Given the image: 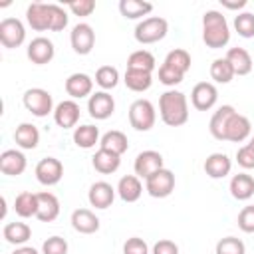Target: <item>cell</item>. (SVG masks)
I'll list each match as a JSON object with an SVG mask.
<instances>
[{"label": "cell", "instance_id": "cell-38", "mask_svg": "<svg viewBox=\"0 0 254 254\" xmlns=\"http://www.w3.org/2000/svg\"><path fill=\"white\" fill-rule=\"evenodd\" d=\"M165 64H169L171 67L179 69L181 73H187L190 69V54L187 50H181V48L171 50L167 54V58H165Z\"/></svg>", "mask_w": 254, "mask_h": 254}, {"label": "cell", "instance_id": "cell-49", "mask_svg": "<svg viewBox=\"0 0 254 254\" xmlns=\"http://www.w3.org/2000/svg\"><path fill=\"white\" fill-rule=\"evenodd\" d=\"M220 4L228 10H242L246 6V0H220Z\"/></svg>", "mask_w": 254, "mask_h": 254}, {"label": "cell", "instance_id": "cell-12", "mask_svg": "<svg viewBox=\"0 0 254 254\" xmlns=\"http://www.w3.org/2000/svg\"><path fill=\"white\" fill-rule=\"evenodd\" d=\"M133 169H135V175L139 179H149L153 173L163 169V155L159 151H153V149L143 151V153L137 155Z\"/></svg>", "mask_w": 254, "mask_h": 254}, {"label": "cell", "instance_id": "cell-9", "mask_svg": "<svg viewBox=\"0 0 254 254\" xmlns=\"http://www.w3.org/2000/svg\"><path fill=\"white\" fill-rule=\"evenodd\" d=\"M216 99H218V89H216V85L210 83V81H200V83H196V85L192 87V91H190V103H192V107L198 109V111H208V109H212L214 103H216Z\"/></svg>", "mask_w": 254, "mask_h": 254}, {"label": "cell", "instance_id": "cell-43", "mask_svg": "<svg viewBox=\"0 0 254 254\" xmlns=\"http://www.w3.org/2000/svg\"><path fill=\"white\" fill-rule=\"evenodd\" d=\"M42 254H67V242L62 236H50L42 244Z\"/></svg>", "mask_w": 254, "mask_h": 254}, {"label": "cell", "instance_id": "cell-37", "mask_svg": "<svg viewBox=\"0 0 254 254\" xmlns=\"http://www.w3.org/2000/svg\"><path fill=\"white\" fill-rule=\"evenodd\" d=\"M95 83L105 91V89H113L119 83V71L113 65H101L95 71Z\"/></svg>", "mask_w": 254, "mask_h": 254}, {"label": "cell", "instance_id": "cell-17", "mask_svg": "<svg viewBox=\"0 0 254 254\" xmlns=\"http://www.w3.org/2000/svg\"><path fill=\"white\" fill-rule=\"evenodd\" d=\"M91 89H93V79L87 73L75 71L65 79V91L71 99L87 97V95H91Z\"/></svg>", "mask_w": 254, "mask_h": 254}, {"label": "cell", "instance_id": "cell-50", "mask_svg": "<svg viewBox=\"0 0 254 254\" xmlns=\"http://www.w3.org/2000/svg\"><path fill=\"white\" fill-rule=\"evenodd\" d=\"M12 254H40L36 248H32V246H18Z\"/></svg>", "mask_w": 254, "mask_h": 254}, {"label": "cell", "instance_id": "cell-20", "mask_svg": "<svg viewBox=\"0 0 254 254\" xmlns=\"http://www.w3.org/2000/svg\"><path fill=\"white\" fill-rule=\"evenodd\" d=\"M26 20L36 32L50 30V6L44 2H32L26 10Z\"/></svg>", "mask_w": 254, "mask_h": 254}, {"label": "cell", "instance_id": "cell-27", "mask_svg": "<svg viewBox=\"0 0 254 254\" xmlns=\"http://www.w3.org/2000/svg\"><path fill=\"white\" fill-rule=\"evenodd\" d=\"M14 141L22 149H36L40 143V131L32 123H20L14 131Z\"/></svg>", "mask_w": 254, "mask_h": 254}, {"label": "cell", "instance_id": "cell-35", "mask_svg": "<svg viewBox=\"0 0 254 254\" xmlns=\"http://www.w3.org/2000/svg\"><path fill=\"white\" fill-rule=\"evenodd\" d=\"M155 56L151 54V52H147V50H137V52H133L131 56H129V60H127V69H141V71H149V73H153V69H155Z\"/></svg>", "mask_w": 254, "mask_h": 254}, {"label": "cell", "instance_id": "cell-48", "mask_svg": "<svg viewBox=\"0 0 254 254\" xmlns=\"http://www.w3.org/2000/svg\"><path fill=\"white\" fill-rule=\"evenodd\" d=\"M153 254H179V246H177L173 240L163 238V240L155 242V246H153Z\"/></svg>", "mask_w": 254, "mask_h": 254}, {"label": "cell", "instance_id": "cell-8", "mask_svg": "<svg viewBox=\"0 0 254 254\" xmlns=\"http://www.w3.org/2000/svg\"><path fill=\"white\" fill-rule=\"evenodd\" d=\"M69 42H71V48L75 54L79 56H87L93 46H95V32L89 24L85 22H79L71 28V36H69Z\"/></svg>", "mask_w": 254, "mask_h": 254}, {"label": "cell", "instance_id": "cell-7", "mask_svg": "<svg viewBox=\"0 0 254 254\" xmlns=\"http://www.w3.org/2000/svg\"><path fill=\"white\" fill-rule=\"evenodd\" d=\"M24 38H26V30L18 18H4L0 22V44L4 48L12 50V48L22 46Z\"/></svg>", "mask_w": 254, "mask_h": 254}, {"label": "cell", "instance_id": "cell-14", "mask_svg": "<svg viewBox=\"0 0 254 254\" xmlns=\"http://www.w3.org/2000/svg\"><path fill=\"white\" fill-rule=\"evenodd\" d=\"M54 121L62 129H71L79 121V105L73 99H65L56 105L54 109Z\"/></svg>", "mask_w": 254, "mask_h": 254}, {"label": "cell", "instance_id": "cell-45", "mask_svg": "<svg viewBox=\"0 0 254 254\" xmlns=\"http://www.w3.org/2000/svg\"><path fill=\"white\" fill-rule=\"evenodd\" d=\"M236 161L242 169H254V145L252 143L242 145L236 153Z\"/></svg>", "mask_w": 254, "mask_h": 254}, {"label": "cell", "instance_id": "cell-23", "mask_svg": "<svg viewBox=\"0 0 254 254\" xmlns=\"http://www.w3.org/2000/svg\"><path fill=\"white\" fill-rule=\"evenodd\" d=\"M226 60L232 65L234 75H248L252 71V65H254L252 64V56L244 48H238V46L236 48H230L226 52Z\"/></svg>", "mask_w": 254, "mask_h": 254}, {"label": "cell", "instance_id": "cell-25", "mask_svg": "<svg viewBox=\"0 0 254 254\" xmlns=\"http://www.w3.org/2000/svg\"><path fill=\"white\" fill-rule=\"evenodd\" d=\"M117 194L125 202L139 200L141 194H143V185H141L139 177L137 175H125V177H121L119 183H117Z\"/></svg>", "mask_w": 254, "mask_h": 254}, {"label": "cell", "instance_id": "cell-34", "mask_svg": "<svg viewBox=\"0 0 254 254\" xmlns=\"http://www.w3.org/2000/svg\"><path fill=\"white\" fill-rule=\"evenodd\" d=\"M73 143L81 149H91L99 143V129L95 125H79L73 131Z\"/></svg>", "mask_w": 254, "mask_h": 254}, {"label": "cell", "instance_id": "cell-2", "mask_svg": "<svg viewBox=\"0 0 254 254\" xmlns=\"http://www.w3.org/2000/svg\"><path fill=\"white\" fill-rule=\"evenodd\" d=\"M230 40V30L226 24V18L222 16V12L218 10H208L202 16V42L212 48H224Z\"/></svg>", "mask_w": 254, "mask_h": 254}, {"label": "cell", "instance_id": "cell-29", "mask_svg": "<svg viewBox=\"0 0 254 254\" xmlns=\"http://www.w3.org/2000/svg\"><path fill=\"white\" fill-rule=\"evenodd\" d=\"M99 149L111 151V153H115V155H119V157H121V155L129 149L127 135H125L123 131H117V129L107 131V133L101 137V141H99Z\"/></svg>", "mask_w": 254, "mask_h": 254}, {"label": "cell", "instance_id": "cell-18", "mask_svg": "<svg viewBox=\"0 0 254 254\" xmlns=\"http://www.w3.org/2000/svg\"><path fill=\"white\" fill-rule=\"evenodd\" d=\"M236 113V109L232 105H222L214 111V115L210 117V123H208V129H210V135L218 141H226V127H228V119Z\"/></svg>", "mask_w": 254, "mask_h": 254}, {"label": "cell", "instance_id": "cell-39", "mask_svg": "<svg viewBox=\"0 0 254 254\" xmlns=\"http://www.w3.org/2000/svg\"><path fill=\"white\" fill-rule=\"evenodd\" d=\"M216 254H246V246L236 236H224L216 242Z\"/></svg>", "mask_w": 254, "mask_h": 254}, {"label": "cell", "instance_id": "cell-19", "mask_svg": "<svg viewBox=\"0 0 254 254\" xmlns=\"http://www.w3.org/2000/svg\"><path fill=\"white\" fill-rule=\"evenodd\" d=\"M60 216V200L56 194L44 190V192H38V214L36 218L42 220V222H52Z\"/></svg>", "mask_w": 254, "mask_h": 254}, {"label": "cell", "instance_id": "cell-10", "mask_svg": "<svg viewBox=\"0 0 254 254\" xmlns=\"http://www.w3.org/2000/svg\"><path fill=\"white\" fill-rule=\"evenodd\" d=\"M62 177H64V165L56 157H46L36 165V179H38V183H42L46 187L58 185L62 181Z\"/></svg>", "mask_w": 254, "mask_h": 254}, {"label": "cell", "instance_id": "cell-26", "mask_svg": "<svg viewBox=\"0 0 254 254\" xmlns=\"http://www.w3.org/2000/svg\"><path fill=\"white\" fill-rule=\"evenodd\" d=\"M230 194L236 200H248L254 194V177L246 173H238L230 179Z\"/></svg>", "mask_w": 254, "mask_h": 254}, {"label": "cell", "instance_id": "cell-36", "mask_svg": "<svg viewBox=\"0 0 254 254\" xmlns=\"http://www.w3.org/2000/svg\"><path fill=\"white\" fill-rule=\"evenodd\" d=\"M210 77H212L216 83H230V81H232L234 71H232V65L228 64L226 58H216V60L210 64Z\"/></svg>", "mask_w": 254, "mask_h": 254}, {"label": "cell", "instance_id": "cell-22", "mask_svg": "<svg viewBox=\"0 0 254 254\" xmlns=\"http://www.w3.org/2000/svg\"><path fill=\"white\" fill-rule=\"evenodd\" d=\"M252 131V125L248 121V117L240 115V113H234L230 119H228V127H226V141H232V143H242L248 139Z\"/></svg>", "mask_w": 254, "mask_h": 254}, {"label": "cell", "instance_id": "cell-41", "mask_svg": "<svg viewBox=\"0 0 254 254\" xmlns=\"http://www.w3.org/2000/svg\"><path fill=\"white\" fill-rule=\"evenodd\" d=\"M50 6V30L52 32H60L67 26V14L62 6L58 4H48Z\"/></svg>", "mask_w": 254, "mask_h": 254}, {"label": "cell", "instance_id": "cell-28", "mask_svg": "<svg viewBox=\"0 0 254 254\" xmlns=\"http://www.w3.org/2000/svg\"><path fill=\"white\" fill-rule=\"evenodd\" d=\"M91 163H93V169H95L97 173H101V175H111V173H115V171L119 169L121 157L115 155V153H111V151L99 149V151L93 155Z\"/></svg>", "mask_w": 254, "mask_h": 254}, {"label": "cell", "instance_id": "cell-13", "mask_svg": "<svg viewBox=\"0 0 254 254\" xmlns=\"http://www.w3.org/2000/svg\"><path fill=\"white\" fill-rule=\"evenodd\" d=\"M54 54H56V50H54L52 40H48V38H44V36H38V38H34V40L28 44V58H30V62L36 64V65L50 64V62L54 60Z\"/></svg>", "mask_w": 254, "mask_h": 254}, {"label": "cell", "instance_id": "cell-24", "mask_svg": "<svg viewBox=\"0 0 254 254\" xmlns=\"http://www.w3.org/2000/svg\"><path fill=\"white\" fill-rule=\"evenodd\" d=\"M232 169V161L224 153H212L204 161V173L210 179H224Z\"/></svg>", "mask_w": 254, "mask_h": 254}, {"label": "cell", "instance_id": "cell-11", "mask_svg": "<svg viewBox=\"0 0 254 254\" xmlns=\"http://www.w3.org/2000/svg\"><path fill=\"white\" fill-rule=\"evenodd\" d=\"M87 111H89V115H91L93 119L103 121V119H107V117L113 115V111H115V101H113V97H111L107 91H95V93H91L89 99H87Z\"/></svg>", "mask_w": 254, "mask_h": 254}, {"label": "cell", "instance_id": "cell-31", "mask_svg": "<svg viewBox=\"0 0 254 254\" xmlns=\"http://www.w3.org/2000/svg\"><path fill=\"white\" fill-rule=\"evenodd\" d=\"M2 234H4L6 242L16 244V246H24L32 236V228L26 222H8L2 230Z\"/></svg>", "mask_w": 254, "mask_h": 254}, {"label": "cell", "instance_id": "cell-21", "mask_svg": "<svg viewBox=\"0 0 254 254\" xmlns=\"http://www.w3.org/2000/svg\"><path fill=\"white\" fill-rule=\"evenodd\" d=\"M71 226L79 234H93L99 230V218L89 208H77L71 212Z\"/></svg>", "mask_w": 254, "mask_h": 254}, {"label": "cell", "instance_id": "cell-1", "mask_svg": "<svg viewBox=\"0 0 254 254\" xmlns=\"http://www.w3.org/2000/svg\"><path fill=\"white\" fill-rule=\"evenodd\" d=\"M159 113L165 125L169 127H181L189 121V103H187V95L177 91V89H169L161 95L159 99Z\"/></svg>", "mask_w": 254, "mask_h": 254}, {"label": "cell", "instance_id": "cell-44", "mask_svg": "<svg viewBox=\"0 0 254 254\" xmlns=\"http://www.w3.org/2000/svg\"><path fill=\"white\" fill-rule=\"evenodd\" d=\"M238 226L242 232H254V204H248L238 212Z\"/></svg>", "mask_w": 254, "mask_h": 254}, {"label": "cell", "instance_id": "cell-3", "mask_svg": "<svg viewBox=\"0 0 254 254\" xmlns=\"http://www.w3.org/2000/svg\"><path fill=\"white\" fill-rule=\"evenodd\" d=\"M169 32V24L165 18L161 16H149L143 18L137 26H135V40L139 44H155L159 40H163Z\"/></svg>", "mask_w": 254, "mask_h": 254}, {"label": "cell", "instance_id": "cell-32", "mask_svg": "<svg viewBox=\"0 0 254 254\" xmlns=\"http://www.w3.org/2000/svg\"><path fill=\"white\" fill-rule=\"evenodd\" d=\"M125 85L131 89V91H147L153 83V75L149 71H141V69H127L125 71V77H123Z\"/></svg>", "mask_w": 254, "mask_h": 254}, {"label": "cell", "instance_id": "cell-46", "mask_svg": "<svg viewBox=\"0 0 254 254\" xmlns=\"http://www.w3.org/2000/svg\"><path fill=\"white\" fill-rule=\"evenodd\" d=\"M123 254H149V246H147V242L143 238L131 236L123 244Z\"/></svg>", "mask_w": 254, "mask_h": 254}, {"label": "cell", "instance_id": "cell-4", "mask_svg": "<svg viewBox=\"0 0 254 254\" xmlns=\"http://www.w3.org/2000/svg\"><path fill=\"white\" fill-rule=\"evenodd\" d=\"M157 121L155 107L149 99H137L129 107V123L135 131H149Z\"/></svg>", "mask_w": 254, "mask_h": 254}, {"label": "cell", "instance_id": "cell-40", "mask_svg": "<svg viewBox=\"0 0 254 254\" xmlns=\"http://www.w3.org/2000/svg\"><path fill=\"white\" fill-rule=\"evenodd\" d=\"M234 30L242 38H254V14L252 12H240L234 18Z\"/></svg>", "mask_w": 254, "mask_h": 254}, {"label": "cell", "instance_id": "cell-33", "mask_svg": "<svg viewBox=\"0 0 254 254\" xmlns=\"http://www.w3.org/2000/svg\"><path fill=\"white\" fill-rule=\"evenodd\" d=\"M153 10V4L145 2V0H121L119 2V12L121 16L129 18V20H137L147 16Z\"/></svg>", "mask_w": 254, "mask_h": 254}, {"label": "cell", "instance_id": "cell-47", "mask_svg": "<svg viewBox=\"0 0 254 254\" xmlns=\"http://www.w3.org/2000/svg\"><path fill=\"white\" fill-rule=\"evenodd\" d=\"M67 8L75 16H91V12L95 10V2L93 0H75V2H69Z\"/></svg>", "mask_w": 254, "mask_h": 254}, {"label": "cell", "instance_id": "cell-51", "mask_svg": "<svg viewBox=\"0 0 254 254\" xmlns=\"http://www.w3.org/2000/svg\"><path fill=\"white\" fill-rule=\"evenodd\" d=\"M250 143H252V145H254V137H252V139H250Z\"/></svg>", "mask_w": 254, "mask_h": 254}, {"label": "cell", "instance_id": "cell-6", "mask_svg": "<svg viewBox=\"0 0 254 254\" xmlns=\"http://www.w3.org/2000/svg\"><path fill=\"white\" fill-rule=\"evenodd\" d=\"M145 190L153 198H165L175 190V175L169 169H159L149 179H145Z\"/></svg>", "mask_w": 254, "mask_h": 254}, {"label": "cell", "instance_id": "cell-42", "mask_svg": "<svg viewBox=\"0 0 254 254\" xmlns=\"http://www.w3.org/2000/svg\"><path fill=\"white\" fill-rule=\"evenodd\" d=\"M183 77H185V73H181L179 69L171 67V65L165 64V62H163V65L159 67V81H161L163 85H177V83L183 81Z\"/></svg>", "mask_w": 254, "mask_h": 254}, {"label": "cell", "instance_id": "cell-16", "mask_svg": "<svg viewBox=\"0 0 254 254\" xmlns=\"http://www.w3.org/2000/svg\"><path fill=\"white\" fill-rule=\"evenodd\" d=\"M0 171L8 177H18L26 171V157L18 149H6L0 155Z\"/></svg>", "mask_w": 254, "mask_h": 254}, {"label": "cell", "instance_id": "cell-15", "mask_svg": "<svg viewBox=\"0 0 254 254\" xmlns=\"http://www.w3.org/2000/svg\"><path fill=\"white\" fill-rule=\"evenodd\" d=\"M115 190H117V189H113L109 183L97 181V183H93V185L89 187L87 200H89V204L95 206V208H109V206L113 204V200H115Z\"/></svg>", "mask_w": 254, "mask_h": 254}, {"label": "cell", "instance_id": "cell-30", "mask_svg": "<svg viewBox=\"0 0 254 254\" xmlns=\"http://www.w3.org/2000/svg\"><path fill=\"white\" fill-rule=\"evenodd\" d=\"M14 210L22 218L36 216L38 214V192H30V190L20 192L14 200Z\"/></svg>", "mask_w": 254, "mask_h": 254}, {"label": "cell", "instance_id": "cell-5", "mask_svg": "<svg viewBox=\"0 0 254 254\" xmlns=\"http://www.w3.org/2000/svg\"><path fill=\"white\" fill-rule=\"evenodd\" d=\"M24 107L36 115V117H46L48 113L54 111V99H52V93L42 89V87H32V89H26L24 97Z\"/></svg>", "mask_w": 254, "mask_h": 254}]
</instances>
